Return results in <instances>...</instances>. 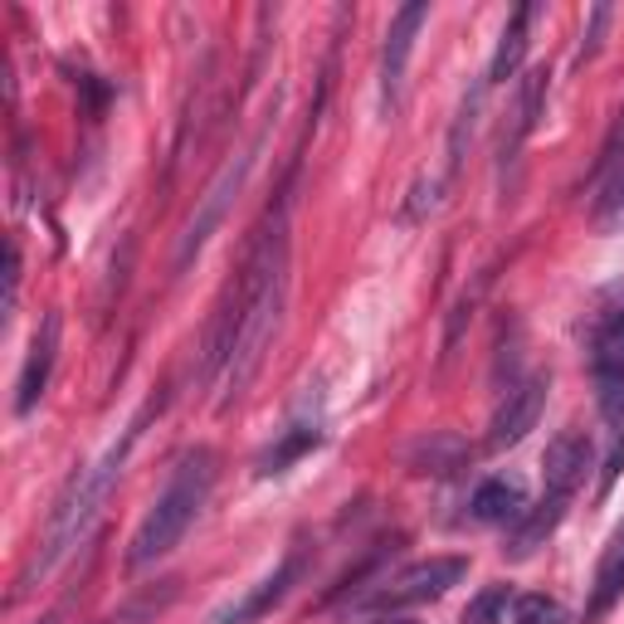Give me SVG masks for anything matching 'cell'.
Segmentation results:
<instances>
[{
  "label": "cell",
  "mask_w": 624,
  "mask_h": 624,
  "mask_svg": "<svg viewBox=\"0 0 624 624\" xmlns=\"http://www.w3.org/2000/svg\"><path fill=\"white\" fill-rule=\"evenodd\" d=\"M240 303H244V322H240V347H234V361L225 371V401H240V395L254 385L259 366H264L269 347L278 337L283 322V303H288V196L278 206L264 210L254 240H249V254L240 264Z\"/></svg>",
  "instance_id": "cell-1"
},
{
  "label": "cell",
  "mask_w": 624,
  "mask_h": 624,
  "mask_svg": "<svg viewBox=\"0 0 624 624\" xmlns=\"http://www.w3.org/2000/svg\"><path fill=\"white\" fill-rule=\"evenodd\" d=\"M156 410H162V395H156V401H146V405H142V415L132 419L128 429H122V445H112L103 459L94 463V469H84V473H78V479L69 483V493L59 497V507H54V517H50V532H44L35 561H30V566H25V576H20V590L35 585V576H50L54 566H59L64 556H69L78 541L88 537V527H94L98 513H103L112 483L122 479V463H128L132 445L142 439V425H146V419H152Z\"/></svg>",
  "instance_id": "cell-2"
},
{
  "label": "cell",
  "mask_w": 624,
  "mask_h": 624,
  "mask_svg": "<svg viewBox=\"0 0 624 624\" xmlns=\"http://www.w3.org/2000/svg\"><path fill=\"white\" fill-rule=\"evenodd\" d=\"M210 488H215V453L206 445L186 449L180 453V463H176V473H172V483H166V493L146 507L142 527L132 532L128 566H138L142 571V566L162 561L166 551H176L180 537L190 532V522H196L200 507H206Z\"/></svg>",
  "instance_id": "cell-3"
},
{
  "label": "cell",
  "mask_w": 624,
  "mask_h": 624,
  "mask_svg": "<svg viewBox=\"0 0 624 624\" xmlns=\"http://www.w3.org/2000/svg\"><path fill=\"white\" fill-rule=\"evenodd\" d=\"M590 376L610 435H624V283L600 293V308L590 317Z\"/></svg>",
  "instance_id": "cell-4"
},
{
  "label": "cell",
  "mask_w": 624,
  "mask_h": 624,
  "mask_svg": "<svg viewBox=\"0 0 624 624\" xmlns=\"http://www.w3.org/2000/svg\"><path fill=\"white\" fill-rule=\"evenodd\" d=\"M469 576V561L463 556H429V561L405 566L401 576L381 581L366 600H357V610H405V605H425V600H439L449 585H459Z\"/></svg>",
  "instance_id": "cell-5"
},
{
  "label": "cell",
  "mask_w": 624,
  "mask_h": 624,
  "mask_svg": "<svg viewBox=\"0 0 624 624\" xmlns=\"http://www.w3.org/2000/svg\"><path fill=\"white\" fill-rule=\"evenodd\" d=\"M254 156H259V142L249 146V152H240L230 166L220 172V180L206 190V200H200V210H196V220L186 225V234H180V244H176V274L180 269H190V259L200 254V249L210 244V234L220 230V220H225V210L234 206V196L244 190V180L249 172H254Z\"/></svg>",
  "instance_id": "cell-6"
},
{
  "label": "cell",
  "mask_w": 624,
  "mask_h": 624,
  "mask_svg": "<svg viewBox=\"0 0 624 624\" xmlns=\"http://www.w3.org/2000/svg\"><path fill=\"white\" fill-rule=\"evenodd\" d=\"M547 391H551L547 376H527V381H517L513 391H503V401H497V410H493V425H488V449L522 445V439L537 429Z\"/></svg>",
  "instance_id": "cell-7"
},
{
  "label": "cell",
  "mask_w": 624,
  "mask_h": 624,
  "mask_svg": "<svg viewBox=\"0 0 624 624\" xmlns=\"http://www.w3.org/2000/svg\"><path fill=\"white\" fill-rule=\"evenodd\" d=\"M298 576H303V547H293V551L278 561L274 576H264V581L249 590V595L230 600V605H220V610L210 615V624H254V620H264L269 610H274L278 600L288 595L293 585H298Z\"/></svg>",
  "instance_id": "cell-8"
},
{
  "label": "cell",
  "mask_w": 624,
  "mask_h": 624,
  "mask_svg": "<svg viewBox=\"0 0 624 624\" xmlns=\"http://www.w3.org/2000/svg\"><path fill=\"white\" fill-rule=\"evenodd\" d=\"M624 122L615 128V138H610L605 156H600L595 176H590V190H595V200H590V220H595L600 234H620L624 230Z\"/></svg>",
  "instance_id": "cell-9"
},
{
  "label": "cell",
  "mask_w": 624,
  "mask_h": 624,
  "mask_svg": "<svg viewBox=\"0 0 624 624\" xmlns=\"http://www.w3.org/2000/svg\"><path fill=\"white\" fill-rule=\"evenodd\" d=\"M547 84H551V74L541 69V64L522 74L517 98H513V122H503V142H497V162H503V166H513L517 152H522V142L537 132L541 108H547Z\"/></svg>",
  "instance_id": "cell-10"
},
{
  "label": "cell",
  "mask_w": 624,
  "mask_h": 624,
  "mask_svg": "<svg viewBox=\"0 0 624 624\" xmlns=\"http://www.w3.org/2000/svg\"><path fill=\"white\" fill-rule=\"evenodd\" d=\"M425 20H429V6H425V0H410V6L395 10L391 35H385V54H381V94H385V103H395V94H401L405 64H410L415 35L425 30Z\"/></svg>",
  "instance_id": "cell-11"
},
{
  "label": "cell",
  "mask_w": 624,
  "mask_h": 624,
  "mask_svg": "<svg viewBox=\"0 0 624 624\" xmlns=\"http://www.w3.org/2000/svg\"><path fill=\"white\" fill-rule=\"evenodd\" d=\"M59 313H44L35 342H30V357H25V371H20V385H15V415H30L40 405L44 385H50V371H54V357H59Z\"/></svg>",
  "instance_id": "cell-12"
},
{
  "label": "cell",
  "mask_w": 624,
  "mask_h": 624,
  "mask_svg": "<svg viewBox=\"0 0 624 624\" xmlns=\"http://www.w3.org/2000/svg\"><path fill=\"white\" fill-rule=\"evenodd\" d=\"M590 469V439L581 429H561V435L547 445V459H541V473H547V493H561L571 497L581 488Z\"/></svg>",
  "instance_id": "cell-13"
},
{
  "label": "cell",
  "mask_w": 624,
  "mask_h": 624,
  "mask_svg": "<svg viewBox=\"0 0 624 624\" xmlns=\"http://www.w3.org/2000/svg\"><path fill=\"white\" fill-rule=\"evenodd\" d=\"M566 503H571V497L547 493L537 507H527V513L513 522V532H507V547H503L507 561H527V556H537V547H547V537L566 517Z\"/></svg>",
  "instance_id": "cell-14"
},
{
  "label": "cell",
  "mask_w": 624,
  "mask_h": 624,
  "mask_svg": "<svg viewBox=\"0 0 624 624\" xmlns=\"http://www.w3.org/2000/svg\"><path fill=\"white\" fill-rule=\"evenodd\" d=\"M469 513L479 522H513L527 513V488H522L517 473H493V479H483L479 488H473V503Z\"/></svg>",
  "instance_id": "cell-15"
},
{
  "label": "cell",
  "mask_w": 624,
  "mask_h": 624,
  "mask_svg": "<svg viewBox=\"0 0 624 624\" xmlns=\"http://www.w3.org/2000/svg\"><path fill=\"white\" fill-rule=\"evenodd\" d=\"M317 439H322V429H317V419H293L288 429L269 445L264 453H259V463L254 469L264 473V479H274V473H283V469H293V463L303 459V453H313L317 449Z\"/></svg>",
  "instance_id": "cell-16"
},
{
  "label": "cell",
  "mask_w": 624,
  "mask_h": 624,
  "mask_svg": "<svg viewBox=\"0 0 624 624\" xmlns=\"http://www.w3.org/2000/svg\"><path fill=\"white\" fill-rule=\"evenodd\" d=\"M410 463H415V473L449 479V473H459L463 463H469V445H463L459 435H449V429H435V435L419 439V445L410 449Z\"/></svg>",
  "instance_id": "cell-17"
},
{
  "label": "cell",
  "mask_w": 624,
  "mask_h": 624,
  "mask_svg": "<svg viewBox=\"0 0 624 624\" xmlns=\"http://www.w3.org/2000/svg\"><path fill=\"white\" fill-rule=\"evenodd\" d=\"M620 595H624V527L610 537V547H605V556H600V566H595V590H590V610H585V615L590 620L610 615Z\"/></svg>",
  "instance_id": "cell-18"
},
{
  "label": "cell",
  "mask_w": 624,
  "mask_h": 624,
  "mask_svg": "<svg viewBox=\"0 0 624 624\" xmlns=\"http://www.w3.org/2000/svg\"><path fill=\"white\" fill-rule=\"evenodd\" d=\"M527 25H532V6H517V15L507 20L503 40H497V54H493V64H488L483 84H507V78L522 69V54H527Z\"/></svg>",
  "instance_id": "cell-19"
},
{
  "label": "cell",
  "mask_w": 624,
  "mask_h": 624,
  "mask_svg": "<svg viewBox=\"0 0 624 624\" xmlns=\"http://www.w3.org/2000/svg\"><path fill=\"white\" fill-rule=\"evenodd\" d=\"M513 624H571V610L551 595H517L513 600Z\"/></svg>",
  "instance_id": "cell-20"
},
{
  "label": "cell",
  "mask_w": 624,
  "mask_h": 624,
  "mask_svg": "<svg viewBox=\"0 0 624 624\" xmlns=\"http://www.w3.org/2000/svg\"><path fill=\"white\" fill-rule=\"evenodd\" d=\"M479 98H483V84L469 88V98H463L459 118H453V132H449V176L459 172V162H463V138L473 132V118H479Z\"/></svg>",
  "instance_id": "cell-21"
},
{
  "label": "cell",
  "mask_w": 624,
  "mask_h": 624,
  "mask_svg": "<svg viewBox=\"0 0 624 624\" xmlns=\"http://www.w3.org/2000/svg\"><path fill=\"white\" fill-rule=\"evenodd\" d=\"M488 278H493V274H479V278H473V288L463 293L459 303H453V313H449V327H445V351H453V347H459V337H463V322H469V317H473V308H479V298H483Z\"/></svg>",
  "instance_id": "cell-22"
},
{
  "label": "cell",
  "mask_w": 624,
  "mask_h": 624,
  "mask_svg": "<svg viewBox=\"0 0 624 624\" xmlns=\"http://www.w3.org/2000/svg\"><path fill=\"white\" fill-rule=\"evenodd\" d=\"M503 610H507V585H483L463 610V624H497Z\"/></svg>",
  "instance_id": "cell-23"
},
{
  "label": "cell",
  "mask_w": 624,
  "mask_h": 624,
  "mask_svg": "<svg viewBox=\"0 0 624 624\" xmlns=\"http://www.w3.org/2000/svg\"><path fill=\"white\" fill-rule=\"evenodd\" d=\"M176 600V581L162 590V595H142V600H132L128 610H118V615H112L108 624H142V620H152V615H162L166 605H172Z\"/></svg>",
  "instance_id": "cell-24"
},
{
  "label": "cell",
  "mask_w": 624,
  "mask_h": 624,
  "mask_svg": "<svg viewBox=\"0 0 624 624\" xmlns=\"http://www.w3.org/2000/svg\"><path fill=\"white\" fill-rule=\"evenodd\" d=\"M610 20H615V6H610V0H595V6H590V20H585V40H581V59H595V54H600V40H605V30H610Z\"/></svg>",
  "instance_id": "cell-25"
},
{
  "label": "cell",
  "mask_w": 624,
  "mask_h": 624,
  "mask_svg": "<svg viewBox=\"0 0 624 624\" xmlns=\"http://www.w3.org/2000/svg\"><path fill=\"white\" fill-rule=\"evenodd\" d=\"M15 298H20V249H15V240H10V269H6V313L15 308Z\"/></svg>",
  "instance_id": "cell-26"
},
{
  "label": "cell",
  "mask_w": 624,
  "mask_h": 624,
  "mask_svg": "<svg viewBox=\"0 0 624 624\" xmlns=\"http://www.w3.org/2000/svg\"><path fill=\"white\" fill-rule=\"evenodd\" d=\"M78 88H84V98H88V108L94 112H103V103H108V88L98 84L94 74H78Z\"/></svg>",
  "instance_id": "cell-27"
},
{
  "label": "cell",
  "mask_w": 624,
  "mask_h": 624,
  "mask_svg": "<svg viewBox=\"0 0 624 624\" xmlns=\"http://www.w3.org/2000/svg\"><path fill=\"white\" fill-rule=\"evenodd\" d=\"M385 624H415V620H385Z\"/></svg>",
  "instance_id": "cell-28"
}]
</instances>
